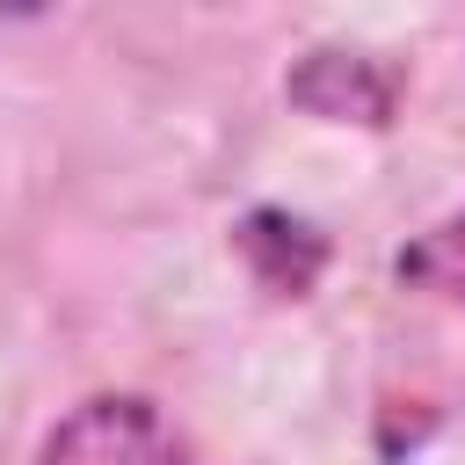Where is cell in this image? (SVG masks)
Listing matches in <instances>:
<instances>
[{"label":"cell","mask_w":465,"mask_h":465,"mask_svg":"<svg viewBox=\"0 0 465 465\" xmlns=\"http://www.w3.org/2000/svg\"><path fill=\"white\" fill-rule=\"evenodd\" d=\"M36 465H182V436L167 429V414L153 400L94 392L44 436Z\"/></svg>","instance_id":"1"},{"label":"cell","mask_w":465,"mask_h":465,"mask_svg":"<svg viewBox=\"0 0 465 465\" xmlns=\"http://www.w3.org/2000/svg\"><path fill=\"white\" fill-rule=\"evenodd\" d=\"M400 87H407L400 65L363 58V51H305V58L283 73V94H291L305 116H320V124H363V131L392 124Z\"/></svg>","instance_id":"2"},{"label":"cell","mask_w":465,"mask_h":465,"mask_svg":"<svg viewBox=\"0 0 465 465\" xmlns=\"http://www.w3.org/2000/svg\"><path fill=\"white\" fill-rule=\"evenodd\" d=\"M392 269H400L407 291H429L443 305H465V211L443 218V225H429L421 240H407Z\"/></svg>","instance_id":"4"},{"label":"cell","mask_w":465,"mask_h":465,"mask_svg":"<svg viewBox=\"0 0 465 465\" xmlns=\"http://www.w3.org/2000/svg\"><path fill=\"white\" fill-rule=\"evenodd\" d=\"M232 254L247 262V276L269 298H312V283L327 276V232L291 211H269V203L232 225Z\"/></svg>","instance_id":"3"}]
</instances>
